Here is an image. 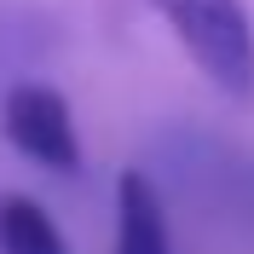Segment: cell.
<instances>
[{"instance_id": "obj_3", "label": "cell", "mask_w": 254, "mask_h": 254, "mask_svg": "<svg viewBox=\"0 0 254 254\" xmlns=\"http://www.w3.org/2000/svg\"><path fill=\"white\" fill-rule=\"evenodd\" d=\"M116 254H174L168 208L144 168H127L116 179Z\"/></svg>"}, {"instance_id": "obj_2", "label": "cell", "mask_w": 254, "mask_h": 254, "mask_svg": "<svg viewBox=\"0 0 254 254\" xmlns=\"http://www.w3.org/2000/svg\"><path fill=\"white\" fill-rule=\"evenodd\" d=\"M0 133L47 174H75L81 168V133L69 116V98L47 81H23L0 104Z\"/></svg>"}, {"instance_id": "obj_1", "label": "cell", "mask_w": 254, "mask_h": 254, "mask_svg": "<svg viewBox=\"0 0 254 254\" xmlns=\"http://www.w3.org/2000/svg\"><path fill=\"white\" fill-rule=\"evenodd\" d=\"M174 29L185 58L225 98H254V17L243 0H144Z\"/></svg>"}, {"instance_id": "obj_4", "label": "cell", "mask_w": 254, "mask_h": 254, "mask_svg": "<svg viewBox=\"0 0 254 254\" xmlns=\"http://www.w3.org/2000/svg\"><path fill=\"white\" fill-rule=\"evenodd\" d=\"M0 254H69V243L35 196L0 190Z\"/></svg>"}]
</instances>
